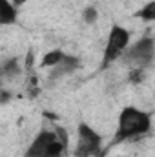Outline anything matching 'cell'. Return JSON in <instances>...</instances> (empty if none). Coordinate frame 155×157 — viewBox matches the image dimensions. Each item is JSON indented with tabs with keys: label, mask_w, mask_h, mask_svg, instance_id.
I'll use <instances>...</instances> for the list:
<instances>
[{
	"label": "cell",
	"mask_w": 155,
	"mask_h": 157,
	"mask_svg": "<svg viewBox=\"0 0 155 157\" xmlns=\"http://www.w3.org/2000/svg\"><path fill=\"white\" fill-rule=\"evenodd\" d=\"M97 17H99V13H97V7H93V6H88V7H84V11H82V20H84L86 24H95Z\"/></svg>",
	"instance_id": "cell-11"
},
{
	"label": "cell",
	"mask_w": 155,
	"mask_h": 157,
	"mask_svg": "<svg viewBox=\"0 0 155 157\" xmlns=\"http://www.w3.org/2000/svg\"><path fill=\"white\" fill-rule=\"evenodd\" d=\"M150 130H152V115L148 112H142L135 106H124L119 113L113 143H122L128 139L146 135L150 133Z\"/></svg>",
	"instance_id": "cell-1"
},
{
	"label": "cell",
	"mask_w": 155,
	"mask_h": 157,
	"mask_svg": "<svg viewBox=\"0 0 155 157\" xmlns=\"http://www.w3.org/2000/svg\"><path fill=\"white\" fill-rule=\"evenodd\" d=\"M68 150V144L59 137L55 130L42 128L31 144L26 148L24 157H64Z\"/></svg>",
	"instance_id": "cell-2"
},
{
	"label": "cell",
	"mask_w": 155,
	"mask_h": 157,
	"mask_svg": "<svg viewBox=\"0 0 155 157\" xmlns=\"http://www.w3.org/2000/svg\"><path fill=\"white\" fill-rule=\"evenodd\" d=\"M66 55H68V53H64L62 49H51V51H47V53L42 57L40 66H42V68H55L57 64H60V62L64 60Z\"/></svg>",
	"instance_id": "cell-9"
},
{
	"label": "cell",
	"mask_w": 155,
	"mask_h": 157,
	"mask_svg": "<svg viewBox=\"0 0 155 157\" xmlns=\"http://www.w3.org/2000/svg\"><path fill=\"white\" fill-rule=\"evenodd\" d=\"M18 18L17 6L11 0H0V24L2 26H11Z\"/></svg>",
	"instance_id": "cell-7"
},
{
	"label": "cell",
	"mask_w": 155,
	"mask_h": 157,
	"mask_svg": "<svg viewBox=\"0 0 155 157\" xmlns=\"http://www.w3.org/2000/svg\"><path fill=\"white\" fill-rule=\"evenodd\" d=\"M11 2H13L15 6H22V4H24V2H28V0H11Z\"/></svg>",
	"instance_id": "cell-14"
},
{
	"label": "cell",
	"mask_w": 155,
	"mask_h": 157,
	"mask_svg": "<svg viewBox=\"0 0 155 157\" xmlns=\"http://www.w3.org/2000/svg\"><path fill=\"white\" fill-rule=\"evenodd\" d=\"M130 46V31L119 24H113L108 35L106 42V49H104V59H102V66H110L112 62H115L117 59H122L124 51Z\"/></svg>",
	"instance_id": "cell-5"
},
{
	"label": "cell",
	"mask_w": 155,
	"mask_h": 157,
	"mask_svg": "<svg viewBox=\"0 0 155 157\" xmlns=\"http://www.w3.org/2000/svg\"><path fill=\"white\" fill-rule=\"evenodd\" d=\"M102 148L100 133L88 122H80L77 128V146L73 150L75 157H99Z\"/></svg>",
	"instance_id": "cell-3"
},
{
	"label": "cell",
	"mask_w": 155,
	"mask_h": 157,
	"mask_svg": "<svg viewBox=\"0 0 155 157\" xmlns=\"http://www.w3.org/2000/svg\"><path fill=\"white\" fill-rule=\"evenodd\" d=\"M142 75H144V68H131V71H130V82H133V84H137V82H141L142 80Z\"/></svg>",
	"instance_id": "cell-12"
},
{
	"label": "cell",
	"mask_w": 155,
	"mask_h": 157,
	"mask_svg": "<svg viewBox=\"0 0 155 157\" xmlns=\"http://www.w3.org/2000/svg\"><path fill=\"white\" fill-rule=\"evenodd\" d=\"M78 68H80V59L75 57V55H66L60 64H57L55 68H51L47 78H49V82H57L59 78L66 77V75H71L73 71H77Z\"/></svg>",
	"instance_id": "cell-6"
},
{
	"label": "cell",
	"mask_w": 155,
	"mask_h": 157,
	"mask_svg": "<svg viewBox=\"0 0 155 157\" xmlns=\"http://www.w3.org/2000/svg\"><path fill=\"white\" fill-rule=\"evenodd\" d=\"M135 17H139V18L144 20V22H152V20H155V0L148 2L146 6H142V7L135 13Z\"/></svg>",
	"instance_id": "cell-10"
},
{
	"label": "cell",
	"mask_w": 155,
	"mask_h": 157,
	"mask_svg": "<svg viewBox=\"0 0 155 157\" xmlns=\"http://www.w3.org/2000/svg\"><path fill=\"white\" fill-rule=\"evenodd\" d=\"M7 101H9V91H6V90H4V91H2V99H0V102H2V104H6Z\"/></svg>",
	"instance_id": "cell-13"
},
{
	"label": "cell",
	"mask_w": 155,
	"mask_h": 157,
	"mask_svg": "<svg viewBox=\"0 0 155 157\" xmlns=\"http://www.w3.org/2000/svg\"><path fill=\"white\" fill-rule=\"evenodd\" d=\"M155 57V40L152 37H142L135 44H131V48H128L122 55L124 64L131 66V68H146Z\"/></svg>",
	"instance_id": "cell-4"
},
{
	"label": "cell",
	"mask_w": 155,
	"mask_h": 157,
	"mask_svg": "<svg viewBox=\"0 0 155 157\" xmlns=\"http://www.w3.org/2000/svg\"><path fill=\"white\" fill-rule=\"evenodd\" d=\"M20 73H22V66H20V60L17 57H11V59L4 60V64H2V75L4 77L15 78V77H18Z\"/></svg>",
	"instance_id": "cell-8"
}]
</instances>
